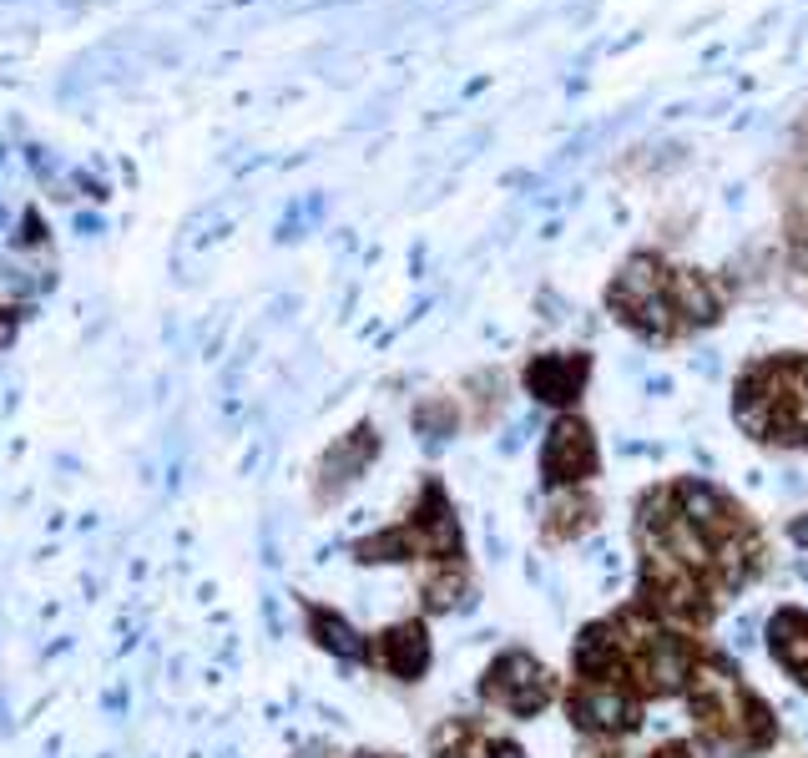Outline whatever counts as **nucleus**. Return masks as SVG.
<instances>
[{
    "mask_svg": "<svg viewBox=\"0 0 808 758\" xmlns=\"http://www.w3.org/2000/svg\"><path fill=\"white\" fill-rule=\"evenodd\" d=\"M380 451V440H374V430L364 425V430H354L349 440H339L334 451L324 455V471H318V495H339L349 481H359V471L369 465V455Z\"/></svg>",
    "mask_w": 808,
    "mask_h": 758,
    "instance_id": "f257e3e1",
    "label": "nucleus"
},
{
    "mask_svg": "<svg viewBox=\"0 0 808 758\" xmlns=\"http://www.w3.org/2000/svg\"><path fill=\"white\" fill-rule=\"evenodd\" d=\"M430 648H425V632L420 627H400V632H390L384 638V662H390L400 678H415L420 668H425Z\"/></svg>",
    "mask_w": 808,
    "mask_h": 758,
    "instance_id": "f03ea898",
    "label": "nucleus"
},
{
    "mask_svg": "<svg viewBox=\"0 0 808 758\" xmlns=\"http://www.w3.org/2000/svg\"><path fill=\"white\" fill-rule=\"evenodd\" d=\"M314 638H318V648L339 652V658H359V652H364V642L349 632V622H344V617L314 612Z\"/></svg>",
    "mask_w": 808,
    "mask_h": 758,
    "instance_id": "7ed1b4c3",
    "label": "nucleus"
}]
</instances>
